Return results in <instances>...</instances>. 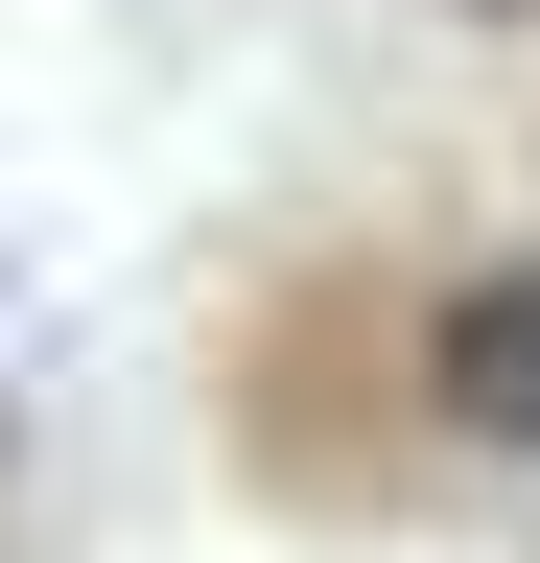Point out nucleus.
<instances>
[{"label":"nucleus","instance_id":"obj_1","mask_svg":"<svg viewBox=\"0 0 540 563\" xmlns=\"http://www.w3.org/2000/svg\"><path fill=\"white\" fill-rule=\"evenodd\" d=\"M399 446H447V470H540V258H447V282H399Z\"/></svg>","mask_w":540,"mask_h":563},{"label":"nucleus","instance_id":"obj_2","mask_svg":"<svg viewBox=\"0 0 540 563\" xmlns=\"http://www.w3.org/2000/svg\"><path fill=\"white\" fill-rule=\"evenodd\" d=\"M447 24H540V0H447Z\"/></svg>","mask_w":540,"mask_h":563}]
</instances>
